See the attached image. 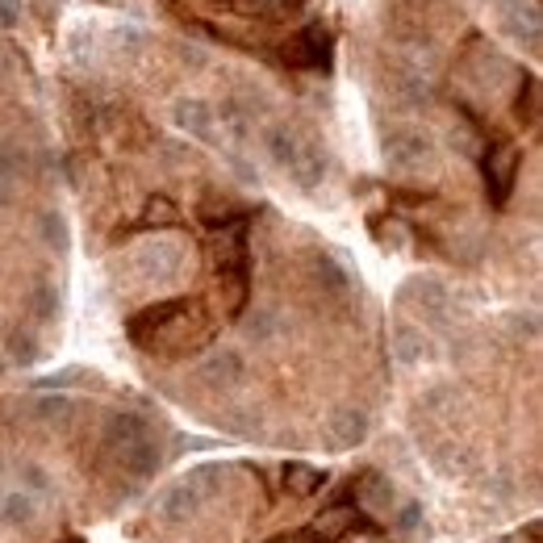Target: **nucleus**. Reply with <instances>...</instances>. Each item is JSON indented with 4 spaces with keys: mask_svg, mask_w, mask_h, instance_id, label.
I'll list each match as a JSON object with an SVG mask.
<instances>
[{
    "mask_svg": "<svg viewBox=\"0 0 543 543\" xmlns=\"http://www.w3.org/2000/svg\"><path fill=\"white\" fill-rule=\"evenodd\" d=\"M226 5H243V0H226Z\"/></svg>",
    "mask_w": 543,
    "mask_h": 543,
    "instance_id": "33",
    "label": "nucleus"
},
{
    "mask_svg": "<svg viewBox=\"0 0 543 543\" xmlns=\"http://www.w3.org/2000/svg\"><path fill=\"white\" fill-rule=\"evenodd\" d=\"M193 310H197V305H193V301H184V297H176V301H159V305H151V310H143V314H134V318H130L126 335H130V343L155 351L163 339L172 335L176 326H184L188 318H193Z\"/></svg>",
    "mask_w": 543,
    "mask_h": 543,
    "instance_id": "5",
    "label": "nucleus"
},
{
    "mask_svg": "<svg viewBox=\"0 0 543 543\" xmlns=\"http://www.w3.org/2000/svg\"><path fill=\"white\" fill-rule=\"evenodd\" d=\"M222 477V468L218 464H201V468H193L184 481H176L172 489H163L159 493V502H155V518L159 523H168V527H180V523H193V518L201 514V506H205V498L214 489V485Z\"/></svg>",
    "mask_w": 543,
    "mask_h": 543,
    "instance_id": "4",
    "label": "nucleus"
},
{
    "mask_svg": "<svg viewBox=\"0 0 543 543\" xmlns=\"http://www.w3.org/2000/svg\"><path fill=\"white\" fill-rule=\"evenodd\" d=\"M418 518H422V510H418V506H406V510H401V523H397V527H401V531H406V535H414V531L422 527V523H418Z\"/></svg>",
    "mask_w": 543,
    "mask_h": 543,
    "instance_id": "30",
    "label": "nucleus"
},
{
    "mask_svg": "<svg viewBox=\"0 0 543 543\" xmlns=\"http://www.w3.org/2000/svg\"><path fill=\"white\" fill-rule=\"evenodd\" d=\"M176 122H180V130L201 138V143H218V113L209 109L205 101H180L176 105Z\"/></svg>",
    "mask_w": 543,
    "mask_h": 543,
    "instance_id": "15",
    "label": "nucleus"
},
{
    "mask_svg": "<svg viewBox=\"0 0 543 543\" xmlns=\"http://www.w3.org/2000/svg\"><path fill=\"white\" fill-rule=\"evenodd\" d=\"M485 193L493 205H506L510 193H514V180H518V168H523V151H518L514 143H506V138H498L493 147H485Z\"/></svg>",
    "mask_w": 543,
    "mask_h": 543,
    "instance_id": "7",
    "label": "nucleus"
},
{
    "mask_svg": "<svg viewBox=\"0 0 543 543\" xmlns=\"http://www.w3.org/2000/svg\"><path fill=\"white\" fill-rule=\"evenodd\" d=\"M280 481H285V489L293 493V498H310V493H318V489L330 481V472L293 460V464H285V472H280Z\"/></svg>",
    "mask_w": 543,
    "mask_h": 543,
    "instance_id": "18",
    "label": "nucleus"
},
{
    "mask_svg": "<svg viewBox=\"0 0 543 543\" xmlns=\"http://www.w3.org/2000/svg\"><path fill=\"white\" fill-rule=\"evenodd\" d=\"M276 326H280V318H276L272 310H259V314L251 318V326H247V335H251L255 343H268V339L276 335Z\"/></svg>",
    "mask_w": 543,
    "mask_h": 543,
    "instance_id": "26",
    "label": "nucleus"
},
{
    "mask_svg": "<svg viewBox=\"0 0 543 543\" xmlns=\"http://www.w3.org/2000/svg\"><path fill=\"white\" fill-rule=\"evenodd\" d=\"M431 159H435V143H431L427 130H418V126L389 130V138H385V163H389L393 172H401V176L422 172Z\"/></svg>",
    "mask_w": 543,
    "mask_h": 543,
    "instance_id": "6",
    "label": "nucleus"
},
{
    "mask_svg": "<svg viewBox=\"0 0 543 543\" xmlns=\"http://www.w3.org/2000/svg\"><path fill=\"white\" fill-rule=\"evenodd\" d=\"M218 276L226 289L230 314L239 318L247 310V293H251V247H247V218L222 230L218 239Z\"/></svg>",
    "mask_w": 543,
    "mask_h": 543,
    "instance_id": "3",
    "label": "nucleus"
},
{
    "mask_svg": "<svg viewBox=\"0 0 543 543\" xmlns=\"http://www.w3.org/2000/svg\"><path fill=\"white\" fill-rule=\"evenodd\" d=\"M184 264H188V255H184V247L180 243H163V239H155L151 247H143L134 255V272L143 276V280H176L180 272H184Z\"/></svg>",
    "mask_w": 543,
    "mask_h": 543,
    "instance_id": "8",
    "label": "nucleus"
},
{
    "mask_svg": "<svg viewBox=\"0 0 543 543\" xmlns=\"http://www.w3.org/2000/svg\"><path fill=\"white\" fill-rule=\"evenodd\" d=\"M105 456L122 472H130L134 481H147L163 464V447H159V435H155V427L147 418L113 414L105 422Z\"/></svg>",
    "mask_w": 543,
    "mask_h": 543,
    "instance_id": "1",
    "label": "nucleus"
},
{
    "mask_svg": "<svg viewBox=\"0 0 543 543\" xmlns=\"http://www.w3.org/2000/svg\"><path fill=\"white\" fill-rule=\"evenodd\" d=\"M13 188H17V180H13V176H5V172H0V205H5V201L13 197Z\"/></svg>",
    "mask_w": 543,
    "mask_h": 543,
    "instance_id": "31",
    "label": "nucleus"
},
{
    "mask_svg": "<svg viewBox=\"0 0 543 543\" xmlns=\"http://www.w3.org/2000/svg\"><path fill=\"white\" fill-rule=\"evenodd\" d=\"M172 226H180V209L168 197H155V201H147L143 218H138L134 230H172Z\"/></svg>",
    "mask_w": 543,
    "mask_h": 543,
    "instance_id": "21",
    "label": "nucleus"
},
{
    "mask_svg": "<svg viewBox=\"0 0 543 543\" xmlns=\"http://www.w3.org/2000/svg\"><path fill=\"white\" fill-rule=\"evenodd\" d=\"M401 301L418 305V314H427V318L447 314V289L439 285V280H414V285H406V293H401Z\"/></svg>",
    "mask_w": 543,
    "mask_h": 543,
    "instance_id": "17",
    "label": "nucleus"
},
{
    "mask_svg": "<svg viewBox=\"0 0 543 543\" xmlns=\"http://www.w3.org/2000/svg\"><path fill=\"white\" fill-rule=\"evenodd\" d=\"M197 376L209 385V389H234L243 381V356L239 351H214V356H205L201 360V368H197Z\"/></svg>",
    "mask_w": 543,
    "mask_h": 543,
    "instance_id": "13",
    "label": "nucleus"
},
{
    "mask_svg": "<svg viewBox=\"0 0 543 543\" xmlns=\"http://www.w3.org/2000/svg\"><path fill=\"white\" fill-rule=\"evenodd\" d=\"M272 543H314V539H310V531H293V535H276Z\"/></svg>",
    "mask_w": 543,
    "mask_h": 543,
    "instance_id": "32",
    "label": "nucleus"
},
{
    "mask_svg": "<svg viewBox=\"0 0 543 543\" xmlns=\"http://www.w3.org/2000/svg\"><path fill=\"white\" fill-rule=\"evenodd\" d=\"M356 498H360V506H368V510H381V506L393 502V485L381 477V472H364V477L356 481Z\"/></svg>",
    "mask_w": 543,
    "mask_h": 543,
    "instance_id": "20",
    "label": "nucleus"
},
{
    "mask_svg": "<svg viewBox=\"0 0 543 543\" xmlns=\"http://www.w3.org/2000/svg\"><path fill=\"white\" fill-rule=\"evenodd\" d=\"M285 59L293 67H330V30L310 21V26L285 42Z\"/></svg>",
    "mask_w": 543,
    "mask_h": 543,
    "instance_id": "9",
    "label": "nucleus"
},
{
    "mask_svg": "<svg viewBox=\"0 0 543 543\" xmlns=\"http://www.w3.org/2000/svg\"><path fill=\"white\" fill-rule=\"evenodd\" d=\"M264 147H268V155H272L276 168L285 172L293 184H301V188H314V184L326 176V155H322V147L314 143V138H305L301 130H293V126H272V130L264 134Z\"/></svg>",
    "mask_w": 543,
    "mask_h": 543,
    "instance_id": "2",
    "label": "nucleus"
},
{
    "mask_svg": "<svg viewBox=\"0 0 543 543\" xmlns=\"http://www.w3.org/2000/svg\"><path fill=\"white\" fill-rule=\"evenodd\" d=\"M17 489H26L30 498H38V502H51V498H55V485H51V477H46L38 464H21V472H17Z\"/></svg>",
    "mask_w": 543,
    "mask_h": 543,
    "instance_id": "23",
    "label": "nucleus"
},
{
    "mask_svg": "<svg viewBox=\"0 0 543 543\" xmlns=\"http://www.w3.org/2000/svg\"><path fill=\"white\" fill-rule=\"evenodd\" d=\"M518 117L527 126L539 122V80L535 76H523V92H518Z\"/></svg>",
    "mask_w": 543,
    "mask_h": 543,
    "instance_id": "25",
    "label": "nucleus"
},
{
    "mask_svg": "<svg viewBox=\"0 0 543 543\" xmlns=\"http://www.w3.org/2000/svg\"><path fill=\"white\" fill-rule=\"evenodd\" d=\"M498 9L506 17V30L527 51H539V0H498Z\"/></svg>",
    "mask_w": 543,
    "mask_h": 543,
    "instance_id": "11",
    "label": "nucleus"
},
{
    "mask_svg": "<svg viewBox=\"0 0 543 543\" xmlns=\"http://www.w3.org/2000/svg\"><path fill=\"white\" fill-rule=\"evenodd\" d=\"M13 360H17V364H30V360H38V347H34V339H26V335H13Z\"/></svg>",
    "mask_w": 543,
    "mask_h": 543,
    "instance_id": "28",
    "label": "nucleus"
},
{
    "mask_svg": "<svg viewBox=\"0 0 543 543\" xmlns=\"http://www.w3.org/2000/svg\"><path fill=\"white\" fill-rule=\"evenodd\" d=\"M38 230H42V239L51 243V247H67V226L59 214H42L38 218Z\"/></svg>",
    "mask_w": 543,
    "mask_h": 543,
    "instance_id": "27",
    "label": "nucleus"
},
{
    "mask_svg": "<svg viewBox=\"0 0 543 543\" xmlns=\"http://www.w3.org/2000/svg\"><path fill=\"white\" fill-rule=\"evenodd\" d=\"M326 439H330V447H339V452L360 447L368 439V414L356 410V406L335 410V414H330V422H326Z\"/></svg>",
    "mask_w": 543,
    "mask_h": 543,
    "instance_id": "12",
    "label": "nucleus"
},
{
    "mask_svg": "<svg viewBox=\"0 0 543 543\" xmlns=\"http://www.w3.org/2000/svg\"><path fill=\"white\" fill-rule=\"evenodd\" d=\"M364 523V514L360 506H351V502H339V506H326L318 518H314V527H310V539L314 543H339L347 539L351 531H356Z\"/></svg>",
    "mask_w": 543,
    "mask_h": 543,
    "instance_id": "10",
    "label": "nucleus"
},
{
    "mask_svg": "<svg viewBox=\"0 0 543 543\" xmlns=\"http://www.w3.org/2000/svg\"><path fill=\"white\" fill-rule=\"evenodd\" d=\"M17 17H21V5H17V0H0V30H13Z\"/></svg>",
    "mask_w": 543,
    "mask_h": 543,
    "instance_id": "29",
    "label": "nucleus"
},
{
    "mask_svg": "<svg viewBox=\"0 0 543 543\" xmlns=\"http://www.w3.org/2000/svg\"><path fill=\"white\" fill-rule=\"evenodd\" d=\"M310 272H314V280L322 285V293H330V297H347L351 289H356V276H351L347 264H339L330 251H318L310 259Z\"/></svg>",
    "mask_w": 543,
    "mask_h": 543,
    "instance_id": "14",
    "label": "nucleus"
},
{
    "mask_svg": "<svg viewBox=\"0 0 543 543\" xmlns=\"http://www.w3.org/2000/svg\"><path fill=\"white\" fill-rule=\"evenodd\" d=\"M0 498H5V489H0Z\"/></svg>",
    "mask_w": 543,
    "mask_h": 543,
    "instance_id": "34",
    "label": "nucleus"
},
{
    "mask_svg": "<svg viewBox=\"0 0 543 543\" xmlns=\"http://www.w3.org/2000/svg\"><path fill=\"white\" fill-rule=\"evenodd\" d=\"M427 351H431V343H427V335H422V326H414V322H397L393 326V356L401 364L427 360Z\"/></svg>",
    "mask_w": 543,
    "mask_h": 543,
    "instance_id": "19",
    "label": "nucleus"
},
{
    "mask_svg": "<svg viewBox=\"0 0 543 543\" xmlns=\"http://www.w3.org/2000/svg\"><path fill=\"white\" fill-rule=\"evenodd\" d=\"M34 414H38L42 422H55V427H63V422L76 414V406H72V401H67V397H55V393H46V397L38 401V406H34Z\"/></svg>",
    "mask_w": 543,
    "mask_h": 543,
    "instance_id": "24",
    "label": "nucleus"
},
{
    "mask_svg": "<svg viewBox=\"0 0 543 543\" xmlns=\"http://www.w3.org/2000/svg\"><path fill=\"white\" fill-rule=\"evenodd\" d=\"M30 314L38 322H51L59 314V289H55V280H46V276L34 280V289H30Z\"/></svg>",
    "mask_w": 543,
    "mask_h": 543,
    "instance_id": "22",
    "label": "nucleus"
},
{
    "mask_svg": "<svg viewBox=\"0 0 543 543\" xmlns=\"http://www.w3.org/2000/svg\"><path fill=\"white\" fill-rule=\"evenodd\" d=\"M46 502L30 498L26 489H9L5 498H0V518H5L9 527H34L38 523V514H42Z\"/></svg>",
    "mask_w": 543,
    "mask_h": 543,
    "instance_id": "16",
    "label": "nucleus"
}]
</instances>
